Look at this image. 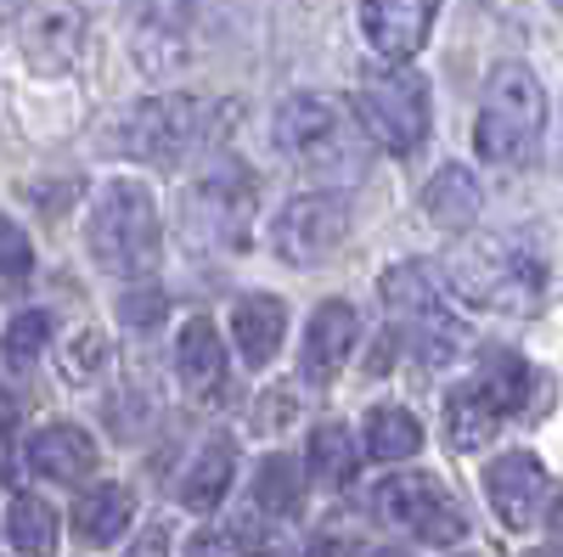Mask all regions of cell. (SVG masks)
Here are the masks:
<instances>
[{
    "label": "cell",
    "mask_w": 563,
    "mask_h": 557,
    "mask_svg": "<svg viewBox=\"0 0 563 557\" xmlns=\"http://www.w3.org/2000/svg\"><path fill=\"white\" fill-rule=\"evenodd\" d=\"M422 450V423L406 405H372L366 411V456L372 461H406Z\"/></svg>",
    "instance_id": "cell-23"
},
{
    "label": "cell",
    "mask_w": 563,
    "mask_h": 557,
    "mask_svg": "<svg viewBox=\"0 0 563 557\" xmlns=\"http://www.w3.org/2000/svg\"><path fill=\"white\" fill-rule=\"evenodd\" d=\"M501 428V405L479 389V383H462L445 394V434L456 450H479L490 445V434Z\"/></svg>",
    "instance_id": "cell-21"
},
{
    "label": "cell",
    "mask_w": 563,
    "mask_h": 557,
    "mask_svg": "<svg viewBox=\"0 0 563 557\" xmlns=\"http://www.w3.org/2000/svg\"><path fill=\"white\" fill-rule=\"evenodd\" d=\"M305 557H344V546H339V541H316Z\"/></svg>",
    "instance_id": "cell-36"
},
{
    "label": "cell",
    "mask_w": 563,
    "mask_h": 557,
    "mask_svg": "<svg viewBox=\"0 0 563 557\" xmlns=\"http://www.w3.org/2000/svg\"><path fill=\"white\" fill-rule=\"evenodd\" d=\"M378 293H384V310H389V321H395V338H400L422 366H445V360L462 349L467 327H462V315L451 310L434 265H422V259L389 265L384 282H378Z\"/></svg>",
    "instance_id": "cell-3"
},
{
    "label": "cell",
    "mask_w": 563,
    "mask_h": 557,
    "mask_svg": "<svg viewBox=\"0 0 563 557\" xmlns=\"http://www.w3.org/2000/svg\"><path fill=\"white\" fill-rule=\"evenodd\" d=\"M485 495L507 530H530L541 524V506H547V468L530 450H507L485 468Z\"/></svg>",
    "instance_id": "cell-13"
},
{
    "label": "cell",
    "mask_w": 563,
    "mask_h": 557,
    "mask_svg": "<svg viewBox=\"0 0 563 557\" xmlns=\"http://www.w3.org/2000/svg\"><path fill=\"white\" fill-rule=\"evenodd\" d=\"M175 371H180V383L192 400H220L225 383H231V366H225V338L214 333V321L209 315H192L180 327L175 338Z\"/></svg>",
    "instance_id": "cell-14"
},
{
    "label": "cell",
    "mask_w": 563,
    "mask_h": 557,
    "mask_svg": "<svg viewBox=\"0 0 563 557\" xmlns=\"http://www.w3.org/2000/svg\"><path fill=\"white\" fill-rule=\"evenodd\" d=\"M7 535H12V546H18L23 557H52V552H57V513H52L40 495H12Z\"/></svg>",
    "instance_id": "cell-25"
},
{
    "label": "cell",
    "mask_w": 563,
    "mask_h": 557,
    "mask_svg": "<svg viewBox=\"0 0 563 557\" xmlns=\"http://www.w3.org/2000/svg\"><path fill=\"white\" fill-rule=\"evenodd\" d=\"M445 282L479 310L525 315L547 293V254L525 231H479L445 254Z\"/></svg>",
    "instance_id": "cell-1"
},
{
    "label": "cell",
    "mask_w": 563,
    "mask_h": 557,
    "mask_svg": "<svg viewBox=\"0 0 563 557\" xmlns=\"http://www.w3.org/2000/svg\"><path fill=\"white\" fill-rule=\"evenodd\" d=\"M203 135H214V108L203 97H186V90H175V97H147L141 108H130L119 119V153L141 158V164H180L186 153H192Z\"/></svg>",
    "instance_id": "cell-7"
},
{
    "label": "cell",
    "mask_w": 563,
    "mask_h": 557,
    "mask_svg": "<svg viewBox=\"0 0 563 557\" xmlns=\"http://www.w3.org/2000/svg\"><path fill=\"white\" fill-rule=\"evenodd\" d=\"M18 7H23V0H0V23H12V18H18Z\"/></svg>",
    "instance_id": "cell-38"
},
{
    "label": "cell",
    "mask_w": 563,
    "mask_h": 557,
    "mask_svg": "<svg viewBox=\"0 0 563 557\" xmlns=\"http://www.w3.org/2000/svg\"><path fill=\"white\" fill-rule=\"evenodd\" d=\"M135 519V490L130 484H97L74 501V535L85 546H113Z\"/></svg>",
    "instance_id": "cell-18"
},
{
    "label": "cell",
    "mask_w": 563,
    "mask_h": 557,
    "mask_svg": "<svg viewBox=\"0 0 563 557\" xmlns=\"http://www.w3.org/2000/svg\"><path fill=\"white\" fill-rule=\"evenodd\" d=\"M372 513H378L384 524L411 530L422 546H456L467 535L462 506L429 474H389L378 490H372Z\"/></svg>",
    "instance_id": "cell-9"
},
{
    "label": "cell",
    "mask_w": 563,
    "mask_h": 557,
    "mask_svg": "<svg viewBox=\"0 0 563 557\" xmlns=\"http://www.w3.org/2000/svg\"><path fill=\"white\" fill-rule=\"evenodd\" d=\"M79 40H85V18L79 7H68V0H52L45 12H34L29 34H23V52L40 74H57L79 57Z\"/></svg>",
    "instance_id": "cell-16"
},
{
    "label": "cell",
    "mask_w": 563,
    "mask_h": 557,
    "mask_svg": "<svg viewBox=\"0 0 563 557\" xmlns=\"http://www.w3.org/2000/svg\"><path fill=\"white\" fill-rule=\"evenodd\" d=\"M124 557H169V524H147L124 546Z\"/></svg>",
    "instance_id": "cell-32"
},
{
    "label": "cell",
    "mask_w": 563,
    "mask_h": 557,
    "mask_svg": "<svg viewBox=\"0 0 563 557\" xmlns=\"http://www.w3.org/2000/svg\"><path fill=\"white\" fill-rule=\"evenodd\" d=\"M231 338H238V355L249 366H271L282 338H288V310H282V299H271V293L238 299V310H231Z\"/></svg>",
    "instance_id": "cell-17"
},
{
    "label": "cell",
    "mask_w": 563,
    "mask_h": 557,
    "mask_svg": "<svg viewBox=\"0 0 563 557\" xmlns=\"http://www.w3.org/2000/svg\"><path fill=\"white\" fill-rule=\"evenodd\" d=\"M249 513L271 519V524H288L299 519V501H305V479H299V461L294 456H265L260 474H254V490H249Z\"/></svg>",
    "instance_id": "cell-20"
},
{
    "label": "cell",
    "mask_w": 563,
    "mask_h": 557,
    "mask_svg": "<svg viewBox=\"0 0 563 557\" xmlns=\"http://www.w3.org/2000/svg\"><path fill=\"white\" fill-rule=\"evenodd\" d=\"M434 12H440V0H361V29L384 63L406 68L422 52V40H429Z\"/></svg>",
    "instance_id": "cell-11"
},
{
    "label": "cell",
    "mask_w": 563,
    "mask_h": 557,
    "mask_svg": "<svg viewBox=\"0 0 563 557\" xmlns=\"http://www.w3.org/2000/svg\"><path fill=\"white\" fill-rule=\"evenodd\" d=\"M474 383L501 405V416H512V411H525V400H530V366H525L519 355L496 349V355L479 366V378H474Z\"/></svg>",
    "instance_id": "cell-26"
},
{
    "label": "cell",
    "mask_w": 563,
    "mask_h": 557,
    "mask_svg": "<svg viewBox=\"0 0 563 557\" xmlns=\"http://www.w3.org/2000/svg\"><path fill=\"white\" fill-rule=\"evenodd\" d=\"M547 524H552V535H558V541H563V495H558V501H552V513H547Z\"/></svg>",
    "instance_id": "cell-37"
},
{
    "label": "cell",
    "mask_w": 563,
    "mask_h": 557,
    "mask_svg": "<svg viewBox=\"0 0 563 557\" xmlns=\"http://www.w3.org/2000/svg\"><path fill=\"white\" fill-rule=\"evenodd\" d=\"M90 254L108 276L119 282H147L164 259V225H158V203L141 180H113L108 192L90 209Z\"/></svg>",
    "instance_id": "cell-2"
},
{
    "label": "cell",
    "mask_w": 563,
    "mask_h": 557,
    "mask_svg": "<svg viewBox=\"0 0 563 557\" xmlns=\"http://www.w3.org/2000/svg\"><path fill=\"white\" fill-rule=\"evenodd\" d=\"M372 557H411V552H389V546H384V552H372Z\"/></svg>",
    "instance_id": "cell-39"
},
{
    "label": "cell",
    "mask_w": 563,
    "mask_h": 557,
    "mask_svg": "<svg viewBox=\"0 0 563 557\" xmlns=\"http://www.w3.org/2000/svg\"><path fill=\"white\" fill-rule=\"evenodd\" d=\"M547 130V97L541 79L525 63H496L485 79V102L474 119V153L485 164H519L536 153Z\"/></svg>",
    "instance_id": "cell-4"
},
{
    "label": "cell",
    "mask_w": 563,
    "mask_h": 557,
    "mask_svg": "<svg viewBox=\"0 0 563 557\" xmlns=\"http://www.w3.org/2000/svg\"><path fill=\"white\" fill-rule=\"evenodd\" d=\"M7 428H18V405H12L7 389H0V434H7Z\"/></svg>",
    "instance_id": "cell-35"
},
{
    "label": "cell",
    "mask_w": 563,
    "mask_h": 557,
    "mask_svg": "<svg viewBox=\"0 0 563 557\" xmlns=\"http://www.w3.org/2000/svg\"><path fill=\"white\" fill-rule=\"evenodd\" d=\"M479 203H485V192H479V180L467 175L462 164H445L429 180V192H422V209H429L445 231H467L479 220Z\"/></svg>",
    "instance_id": "cell-22"
},
{
    "label": "cell",
    "mask_w": 563,
    "mask_h": 557,
    "mask_svg": "<svg viewBox=\"0 0 563 557\" xmlns=\"http://www.w3.org/2000/svg\"><path fill=\"white\" fill-rule=\"evenodd\" d=\"M552 7H558V18H563V0H552Z\"/></svg>",
    "instance_id": "cell-40"
},
{
    "label": "cell",
    "mask_w": 563,
    "mask_h": 557,
    "mask_svg": "<svg viewBox=\"0 0 563 557\" xmlns=\"http://www.w3.org/2000/svg\"><path fill=\"white\" fill-rule=\"evenodd\" d=\"M45 338H52V315H45V310H23V315H12V327H7V338H0V349H7V360L29 366L45 349Z\"/></svg>",
    "instance_id": "cell-28"
},
{
    "label": "cell",
    "mask_w": 563,
    "mask_h": 557,
    "mask_svg": "<svg viewBox=\"0 0 563 557\" xmlns=\"http://www.w3.org/2000/svg\"><path fill=\"white\" fill-rule=\"evenodd\" d=\"M231 479H238V450H231V439H209L198 450V461L186 468L180 479V506H192V513H214V506L225 501Z\"/></svg>",
    "instance_id": "cell-19"
},
{
    "label": "cell",
    "mask_w": 563,
    "mask_h": 557,
    "mask_svg": "<svg viewBox=\"0 0 563 557\" xmlns=\"http://www.w3.org/2000/svg\"><path fill=\"white\" fill-rule=\"evenodd\" d=\"M102 366H108V338H102V333H79V338L63 349V378H68V383H90Z\"/></svg>",
    "instance_id": "cell-29"
},
{
    "label": "cell",
    "mask_w": 563,
    "mask_h": 557,
    "mask_svg": "<svg viewBox=\"0 0 563 557\" xmlns=\"http://www.w3.org/2000/svg\"><path fill=\"white\" fill-rule=\"evenodd\" d=\"M355 113L366 124V135L378 142L384 153L395 158H411L422 142H429V124H434V108H429V90H422L417 74L384 63L361 79V97H355Z\"/></svg>",
    "instance_id": "cell-8"
},
{
    "label": "cell",
    "mask_w": 563,
    "mask_h": 557,
    "mask_svg": "<svg viewBox=\"0 0 563 557\" xmlns=\"http://www.w3.org/2000/svg\"><path fill=\"white\" fill-rule=\"evenodd\" d=\"M260 214V175L243 158H214L209 169L192 175L180 198L186 237L198 248H243Z\"/></svg>",
    "instance_id": "cell-5"
},
{
    "label": "cell",
    "mask_w": 563,
    "mask_h": 557,
    "mask_svg": "<svg viewBox=\"0 0 563 557\" xmlns=\"http://www.w3.org/2000/svg\"><path fill=\"white\" fill-rule=\"evenodd\" d=\"M198 0H141V29H164V34H180L192 23Z\"/></svg>",
    "instance_id": "cell-30"
},
{
    "label": "cell",
    "mask_w": 563,
    "mask_h": 557,
    "mask_svg": "<svg viewBox=\"0 0 563 557\" xmlns=\"http://www.w3.org/2000/svg\"><path fill=\"white\" fill-rule=\"evenodd\" d=\"M29 276H34V248L23 231L0 214V299H12L29 288Z\"/></svg>",
    "instance_id": "cell-27"
},
{
    "label": "cell",
    "mask_w": 563,
    "mask_h": 557,
    "mask_svg": "<svg viewBox=\"0 0 563 557\" xmlns=\"http://www.w3.org/2000/svg\"><path fill=\"white\" fill-rule=\"evenodd\" d=\"M276 153L310 175L361 169L355 119L333 97H321V90H299V97H288L276 108Z\"/></svg>",
    "instance_id": "cell-6"
},
{
    "label": "cell",
    "mask_w": 563,
    "mask_h": 557,
    "mask_svg": "<svg viewBox=\"0 0 563 557\" xmlns=\"http://www.w3.org/2000/svg\"><path fill=\"white\" fill-rule=\"evenodd\" d=\"M282 405H288V394H282V389H276V394H265V400L254 405V411H260V416H254V428H260V434H271V428L288 423V411H282Z\"/></svg>",
    "instance_id": "cell-34"
},
{
    "label": "cell",
    "mask_w": 563,
    "mask_h": 557,
    "mask_svg": "<svg viewBox=\"0 0 563 557\" xmlns=\"http://www.w3.org/2000/svg\"><path fill=\"white\" fill-rule=\"evenodd\" d=\"M186 557H243V541L231 530H198L186 541Z\"/></svg>",
    "instance_id": "cell-31"
},
{
    "label": "cell",
    "mask_w": 563,
    "mask_h": 557,
    "mask_svg": "<svg viewBox=\"0 0 563 557\" xmlns=\"http://www.w3.org/2000/svg\"><path fill=\"white\" fill-rule=\"evenodd\" d=\"M344 237H350V209L327 192H305L294 203H282L271 225V248L288 265H321Z\"/></svg>",
    "instance_id": "cell-10"
},
{
    "label": "cell",
    "mask_w": 563,
    "mask_h": 557,
    "mask_svg": "<svg viewBox=\"0 0 563 557\" xmlns=\"http://www.w3.org/2000/svg\"><path fill=\"white\" fill-rule=\"evenodd\" d=\"M355 338H361V315H355L350 299L316 304L310 327H305V344H299V378L316 383V389L333 383L344 371V360H350V349H355Z\"/></svg>",
    "instance_id": "cell-12"
},
{
    "label": "cell",
    "mask_w": 563,
    "mask_h": 557,
    "mask_svg": "<svg viewBox=\"0 0 563 557\" xmlns=\"http://www.w3.org/2000/svg\"><path fill=\"white\" fill-rule=\"evenodd\" d=\"M164 310H169L164 293H153V299H124V321H130V327H141V333H147Z\"/></svg>",
    "instance_id": "cell-33"
},
{
    "label": "cell",
    "mask_w": 563,
    "mask_h": 557,
    "mask_svg": "<svg viewBox=\"0 0 563 557\" xmlns=\"http://www.w3.org/2000/svg\"><path fill=\"white\" fill-rule=\"evenodd\" d=\"M536 557H552V552H536Z\"/></svg>",
    "instance_id": "cell-41"
},
{
    "label": "cell",
    "mask_w": 563,
    "mask_h": 557,
    "mask_svg": "<svg viewBox=\"0 0 563 557\" xmlns=\"http://www.w3.org/2000/svg\"><path fill=\"white\" fill-rule=\"evenodd\" d=\"M305 468H310V479L333 484V490H339V484H350V479H355V468H361L350 428H344V423H321V428L310 434V445H305Z\"/></svg>",
    "instance_id": "cell-24"
},
{
    "label": "cell",
    "mask_w": 563,
    "mask_h": 557,
    "mask_svg": "<svg viewBox=\"0 0 563 557\" xmlns=\"http://www.w3.org/2000/svg\"><path fill=\"white\" fill-rule=\"evenodd\" d=\"M29 468L57 479V484H74V479H90L97 474V439L74 423H52L29 439Z\"/></svg>",
    "instance_id": "cell-15"
}]
</instances>
